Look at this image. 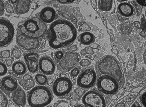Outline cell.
Instances as JSON below:
<instances>
[{
	"mask_svg": "<svg viewBox=\"0 0 146 107\" xmlns=\"http://www.w3.org/2000/svg\"><path fill=\"white\" fill-rule=\"evenodd\" d=\"M47 24L38 17H32L20 22L18 25L17 34L29 38H37L45 36Z\"/></svg>",
	"mask_w": 146,
	"mask_h": 107,
	"instance_id": "obj_2",
	"label": "cell"
},
{
	"mask_svg": "<svg viewBox=\"0 0 146 107\" xmlns=\"http://www.w3.org/2000/svg\"><path fill=\"white\" fill-rule=\"evenodd\" d=\"M64 50L72 51V52H75L77 51L78 50V48L77 46L76 45H73L69 46V47L66 48L64 49Z\"/></svg>",
	"mask_w": 146,
	"mask_h": 107,
	"instance_id": "obj_39",
	"label": "cell"
},
{
	"mask_svg": "<svg viewBox=\"0 0 146 107\" xmlns=\"http://www.w3.org/2000/svg\"><path fill=\"white\" fill-rule=\"evenodd\" d=\"M97 86L100 92L106 94H114L119 89V84L115 79L107 75L101 76L97 81Z\"/></svg>",
	"mask_w": 146,
	"mask_h": 107,
	"instance_id": "obj_9",
	"label": "cell"
},
{
	"mask_svg": "<svg viewBox=\"0 0 146 107\" xmlns=\"http://www.w3.org/2000/svg\"><path fill=\"white\" fill-rule=\"evenodd\" d=\"M31 8L32 9H35L36 7V4L35 3H32L31 4Z\"/></svg>",
	"mask_w": 146,
	"mask_h": 107,
	"instance_id": "obj_50",
	"label": "cell"
},
{
	"mask_svg": "<svg viewBox=\"0 0 146 107\" xmlns=\"http://www.w3.org/2000/svg\"><path fill=\"white\" fill-rule=\"evenodd\" d=\"M32 0H18L17 3L13 5L14 9L18 15H24L29 11Z\"/></svg>",
	"mask_w": 146,
	"mask_h": 107,
	"instance_id": "obj_18",
	"label": "cell"
},
{
	"mask_svg": "<svg viewBox=\"0 0 146 107\" xmlns=\"http://www.w3.org/2000/svg\"><path fill=\"white\" fill-rule=\"evenodd\" d=\"M66 50H62L56 51L51 53V57L55 64L57 63L63 57L65 53Z\"/></svg>",
	"mask_w": 146,
	"mask_h": 107,
	"instance_id": "obj_23",
	"label": "cell"
},
{
	"mask_svg": "<svg viewBox=\"0 0 146 107\" xmlns=\"http://www.w3.org/2000/svg\"><path fill=\"white\" fill-rule=\"evenodd\" d=\"M134 24L135 27L137 28H140L141 27V25L139 22L135 21L134 22Z\"/></svg>",
	"mask_w": 146,
	"mask_h": 107,
	"instance_id": "obj_43",
	"label": "cell"
},
{
	"mask_svg": "<svg viewBox=\"0 0 146 107\" xmlns=\"http://www.w3.org/2000/svg\"><path fill=\"white\" fill-rule=\"evenodd\" d=\"M137 2L141 6L145 7L146 6V0H136Z\"/></svg>",
	"mask_w": 146,
	"mask_h": 107,
	"instance_id": "obj_41",
	"label": "cell"
},
{
	"mask_svg": "<svg viewBox=\"0 0 146 107\" xmlns=\"http://www.w3.org/2000/svg\"><path fill=\"white\" fill-rule=\"evenodd\" d=\"M15 34L14 27L10 21L5 18H0V48L10 45Z\"/></svg>",
	"mask_w": 146,
	"mask_h": 107,
	"instance_id": "obj_7",
	"label": "cell"
},
{
	"mask_svg": "<svg viewBox=\"0 0 146 107\" xmlns=\"http://www.w3.org/2000/svg\"><path fill=\"white\" fill-rule=\"evenodd\" d=\"M85 57L89 59H92V56L91 55H87Z\"/></svg>",
	"mask_w": 146,
	"mask_h": 107,
	"instance_id": "obj_51",
	"label": "cell"
},
{
	"mask_svg": "<svg viewBox=\"0 0 146 107\" xmlns=\"http://www.w3.org/2000/svg\"><path fill=\"white\" fill-rule=\"evenodd\" d=\"M5 8L6 11L9 14H13L14 13V9L8 1H6L5 3Z\"/></svg>",
	"mask_w": 146,
	"mask_h": 107,
	"instance_id": "obj_32",
	"label": "cell"
},
{
	"mask_svg": "<svg viewBox=\"0 0 146 107\" xmlns=\"http://www.w3.org/2000/svg\"><path fill=\"white\" fill-rule=\"evenodd\" d=\"M53 107H69V105L68 101L61 100L55 102Z\"/></svg>",
	"mask_w": 146,
	"mask_h": 107,
	"instance_id": "obj_28",
	"label": "cell"
},
{
	"mask_svg": "<svg viewBox=\"0 0 146 107\" xmlns=\"http://www.w3.org/2000/svg\"><path fill=\"white\" fill-rule=\"evenodd\" d=\"M120 1H128V0H119Z\"/></svg>",
	"mask_w": 146,
	"mask_h": 107,
	"instance_id": "obj_53",
	"label": "cell"
},
{
	"mask_svg": "<svg viewBox=\"0 0 146 107\" xmlns=\"http://www.w3.org/2000/svg\"><path fill=\"white\" fill-rule=\"evenodd\" d=\"M77 35L76 30L71 22L60 19L51 24L45 37L50 47L53 49H64L72 45Z\"/></svg>",
	"mask_w": 146,
	"mask_h": 107,
	"instance_id": "obj_1",
	"label": "cell"
},
{
	"mask_svg": "<svg viewBox=\"0 0 146 107\" xmlns=\"http://www.w3.org/2000/svg\"><path fill=\"white\" fill-rule=\"evenodd\" d=\"M27 99L31 107H45L51 103L54 95L49 87L39 85L27 92Z\"/></svg>",
	"mask_w": 146,
	"mask_h": 107,
	"instance_id": "obj_3",
	"label": "cell"
},
{
	"mask_svg": "<svg viewBox=\"0 0 146 107\" xmlns=\"http://www.w3.org/2000/svg\"><path fill=\"white\" fill-rule=\"evenodd\" d=\"M9 3L10 4L14 5L17 3L18 0H8Z\"/></svg>",
	"mask_w": 146,
	"mask_h": 107,
	"instance_id": "obj_44",
	"label": "cell"
},
{
	"mask_svg": "<svg viewBox=\"0 0 146 107\" xmlns=\"http://www.w3.org/2000/svg\"><path fill=\"white\" fill-rule=\"evenodd\" d=\"M35 81L37 85H46L48 82V79L46 75L42 73L36 74L35 77Z\"/></svg>",
	"mask_w": 146,
	"mask_h": 107,
	"instance_id": "obj_22",
	"label": "cell"
},
{
	"mask_svg": "<svg viewBox=\"0 0 146 107\" xmlns=\"http://www.w3.org/2000/svg\"><path fill=\"white\" fill-rule=\"evenodd\" d=\"M19 80V83L25 90H31L35 85V81L29 73H25Z\"/></svg>",
	"mask_w": 146,
	"mask_h": 107,
	"instance_id": "obj_19",
	"label": "cell"
},
{
	"mask_svg": "<svg viewBox=\"0 0 146 107\" xmlns=\"http://www.w3.org/2000/svg\"><path fill=\"white\" fill-rule=\"evenodd\" d=\"M91 30V28L86 23H83L79 27V31L81 32H88Z\"/></svg>",
	"mask_w": 146,
	"mask_h": 107,
	"instance_id": "obj_31",
	"label": "cell"
},
{
	"mask_svg": "<svg viewBox=\"0 0 146 107\" xmlns=\"http://www.w3.org/2000/svg\"><path fill=\"white\" fill-rule=\"evenodd\" d=\"M82 102L86 107H106L105 98L101 94L94 90L86 93L82 97Z\"/></svg>",
	"mask_w": 146,
	"mask_h": 107,
	"instance_id": "obj_11",
	"label": "cell"
},
{
	"mask_svg": "<svg viewBox=\"0 0 146 107\" xmlns=\"http://www.w3.org/2000/svg\"><path fill=\"white\" fill-rule=\"evenodd\" d=\"M58 17V16L54 9L48 7L41 10L39 18L45 24H49L55 21Z\"/></svg>",
	"mask_w": 146,
	"mask_h": 107,
	"instance_id": "obj_16",
	"label": "cell"
},
{
	"mask_svg": "<svg viewBox=\"0 0 146 107\" xmlns=\"http://www.w3.org/2000/svg\"><path fill=\"white\" fill-rule=\"evenodd\" d=\"M101 48V47L100 46L98 45V46H97V48L96 49L98 50H100Z\"/></svg>",
	"mask_w": 146,
	"mask_h": 107,
	"instance_id": "obj_52",
	"label": "cell"
},
{
	"mask_svg": "<svg viewBox=\"0 0 146 107\" xmlns=\"http://www.w3.org/2000/svg\"><path fill=\"white\" fill-rule=\"evenodd\" d=\"M24 57L28 70L30 73H36L39 71V55L36 52L25 53Z\"/></svg>",
	"mask_w": 146,
	"mask_h": 107,
	"instance_id": "obj_14",
	"label": "cell"
},
{
	"mask_svg": "<svg viewBox=\"0 0 146 107\" xmlns=\"http://www.w3.org/2000/svg\"><path fill=\"white\" fill-rule=\"evenodd\" d=\"M87 54L90 55H93L94 53L93 50L94 48L90 46H87L84 49Z\"/></svg>",
	"mask_w": 146,
	"mask_h": 107,
	"instance_id": "obj_37",
	"label": "cell"
},
{
	"mask_svg": "<svg viewBox=\"0 0 146 107\" xmlns=\"http://www.w3.org/2000/svg\"><path fill=\"white\" fill-rule=\"evenodd\" d=\"M80 54L81 55H85L87 54L84 49L81 51Z\"/></svg>",
	"mask_w": 146,
	"mask_h": 107,
	"instance_id": "obj_46",
	"label": "cell"
},
{
	"mask_svg": "<svg viewBox=\"0 0 146 107\" xmlns=\"http://www.w3.org/2000/svg\"><path fill=\"white\" fill-rule=\"evenodd\" d=\"M80 73V69L78 67H75L71 70L69 74L72 77H75L78 76Z\"/></svg>",
	"mask_w": 146,
	"mask_h": 107,
	"instance_id": "obj_30",
	"label": "cell"
},
{
	"mask_svg": "<svg viewBox=\"0 0 146 107\" xmlns=\"http://www.w3.org/2000/svg\"><path fill=\"white\" fill-rule=\"evenodd\" d=\"M8 101L3 92L0 89V107H7Z\"/></svg>",
	"mask_w": 146,
	"mask_h": 107,
	"instance_id": "obj_26",
	"label": "cell"
},
{
	"mask_svg": "<svg viewBox=\"0 0 146 107\" xmlns=\"http://www.w3.org/2000/svg\"><path fill=\"white\" fill-rule=\"evenodd\" d=\"M12 100L16 105L19 107H24L27 103L26 94L19 85L10 96Z\"/></svg>",
	"mask_w": 146,
	"mask_h": 107,
	"instance_id": "obj_17",
	"label": "cell"
},
{
	"mask_svg": "<svg viewBox=\"0 0 146 107\" xmlns=\"http://www.w3.org/2000/svg\"><path fill=\"white\" fill-rule=\"evenodd\" d=\"M5 5L2 0H0V16L3 15L4 13Z\"/></svg>",
	"mask_w": 146,
	"mask_h": 107,
	"instance_id": "obj_35",
	"label": "cell"
},
{
	"mask_svg": "<svg viewBox=\"0 0 146 107\" xmlns=\"http://www.w3.org/2000/svg\"><path fill=\"white\" fill-rule=\"evenodd\" d=\"M11 51L9 50H4L0 52V58L1 59H8L11 57Z\"/></svg>",
	"mask_w": 146,
	"mask_h": 107,
	"instance_id": "obj_29",
	"label": "cell"
},
{
	"mask_svg": "<svg viewBox=\"0 0 146 107\" xmlns=\"http://www.w3.org/2000/svg\"><path fill=\"white\" fill-rule=\"evenodd\" d=\"M59 3L62 4H68L73 3L76 0H57Z\"/></svg>",
	"mask_w": 146,
	"mask_h": 107,
	"instance_id": "obj_38",
	"label": "cell"
},
{
	"mask_svg": "<svg viewBox=\"0 0 146 107\" xmlns=\"http://www.w3.org/2000/svg\"><path fill=\"white\" fill-rule=\"evenodd\" d=\"M45 107H53L51 106H46Z\"/></svg>",
	"mask_w": 146,
	"mask_h": 107,
	"instance_id": "obj_54",
	"label": "cell"
},
{
	"mask_svg": "<svg viewBox=\"0 0 146 107\" xmlns=\"http://www.w3.org/2000/svg\"><path fill=\"white\" fill-rule=\"evenodd\" d=\"M80 65L82 67H87L91 64V61L88 59H83L79 62Z\"/></svg>",
	"mask_w": 146,
	"mask_h": 107,
	"instance_id": "obj_34",
	"label": "cell"
},
{
	"mask_svg": "<svg viewBox=\"0 0 146 107\" xmlns=\"http://www.w3.org/2000/svg\"><path fill=\"white\" fill-rule=\"evenodd\" d=\"M27 71L26 65L25 63L22 60H18L14 63L11 66V69L9 72L11 75L19 80Z\"/></svg>",
	"mask_w": 146,
	"mask_h": 107,
	"instance_id": "obj_15",
	"label": "cell"
},
{
	"mask_svg": "<svg viewBox=\"0 0 146 107\" xmlns=\"http://www.w3.org/2000/svg\"><path fill=\"white\" fill-rule=\"evenodd\" d=\"M100 9L102 10L108 11L112 8L113 0H100Z\"/></svg>",
	"mask_w": 146,
	"mask_h": 107,
	"instance_id": "obj_24",
	"label": "cell"
},
{
	"mask_svg": "<svg viewBox=\"0 0 146 107\" xmlns=\"http://www.w3.org/2000/svg\"><path fill=\"white\" fill-rule=\"evenodd\" d=\"M96 79V72L92 67H88L83 69L79 74L76 83L79 87L88 89L93 87Z\"/></svg>",
	"mask_w": 146,
	"mask_h": 107,
	"instance_id": "obj_10",
	"label": "cell"
},
{
	"mask_svg": "<svg viewBox=\"0 0 146 107\" xmlns=\"http://www.w3.org/2000/svg\"><path fill=\"white\" fill-rule=\"evenodd\" d=\"M98 45L96 44H92L91 45V47L93 48H97Z\"/></svg>",
	"mask_w": 146,
	"mask_h": 107,
	"instance_id": "obj_49",
	"label": "cell"
},
{
	"mask_svg": "<svg viewBox=\"0 0 146 107\" xmlns=\"http://www.w3.org/2000/svg\"><path fill=\"white\" fill-rule=\"evenodd\" d=\"M14 58L11 57L6 59L5 62L7 67H10L12 65L13 62L14 61Z\"/></svg>",
	"mask_w": 146,
	"mask_h": 107,
	"instance_id": "obj_36",
	"label": "cell"
},
{
	"mask_svg": "<svg viewBox=\"0 0 146 107\" xmlns=\"http://www.w3.org/2000/svg\"><path fill=\"white\" fill-rule=\"evenodd\" d=\"M131 107H142L139 105V104L137 103L136 102L135 104H134Z\"/></svg>",
	"mask_w": 146,
	"mask_h": 107,
	"instance_id": "obj_47",
	"label": "cell"
},
{
	"mask_svg": "<svg viewBox=\"0 0 146 107\" xmlns=\"http://www.w3.org/2000/svg\"><path fill=\"white\" fill-rule=\"evenodd\" d=\"M17 79L12 75L4 77L0 80V89L10 97L18 87Z\"/></svg>",
	"mask_w": 146,
	"mask_h": 107,
	"instance_id": "obj_12",
	"label": "cell"
},
{
	"mask_svg": "<svg viewBox=\"0 0 146 107\" xmlns=\"http://www.w3.org/2000/svg\"><path fill=\"white\" fill-rule=\"evenodd\" d=\"M56 66L54 60L48 55L43 56L39 60V70L41 73L46 76L54 74Z\"/></svg>",
	"mask_w": 146,
	"mask_h": 107,
	"instance_id": "obj_13",
	"label": "cell"
},
{
	"mask_svg": "<svg viewBox=\"0 0 146 107\" xmlns=\"http://www.w3.org/2000/svg\"><path fill=\"white\" fill-rule=\"evenodd\" d=\"M11 56L16 59H20L22 57V51L18 46H15L11 48Z\"/></svg>",
	"mask_w": 146,
	"mask_h": 107,
	"instance_id": "obj_25",
	"label": "cell"
},
{
	"mask_svg": "<svg viewBox=\"0 0 146 107\" xmlns=\"http://www.w3.org/2000/svg\"><path fill=\"white\" fill-rule=\"evenodd\" d=\"M16 42L20 49L25 53L36 52L45 48L47 40L45 36L40 38H34L17 34Z\"/></svg>",
	"mask_w": 146,
	"mask_h": 107,
	"instance_id": "obj_4",
	"label": "cell"
},
{
	"mask_svg": "<svg viewBox=\"0 0 146 107\" xmlns=\"http://www.w3.org/2000/svg\"><path fill=\"white\" fill-rule=\"evenodd\" d=\"M72 107H86L84 106L81 104H77L76 105H74Z\"/></svg>",
	"mask_w": 146,
	"mask_h": 107,
	"instance_id": "obj_48",
	"label": "cell"
},
{
	"mask_svg": "<svg viewBox=\"0 0 146 107\" xmlns=\"http://www.w3.org/2000/svg\"><path fill=\"white\" fill-rule=\"evenodd\" d=\"M7 72V67L5 62L3 59H0V77L5 75Z\"/></svg>",
	"mask_w": 146,
	"mask_h": 107,
	"instance_id": "obj_27",
	"label": "cell"
},
{
	"mask_svg": "<svg viewBox=\"0 0 146 107\" xmlns=\"http://www.w3.org/2000/svg\"><path fill=\"white\" fill-rule=\"evenodd\" d=\"M118 10L122 15L127 17L133 15L134 11L133 6L127 2L120 4L118 6Z\"/></svg>",
	"mask_w": 146,
	"mask_h": 107,
	"instance_id": "obj_20",
	"label": "cell"
},
{
	"mask_svg": "<svg viewBox=\"0 0 146 107\" xmlns=\"http://www.w3.org/2000/svg\"><path fill=\"white\" fill-rule=\"evenodd\" d=\"M80 59V55L77 53L66 50L63 57L56 65L59 71L66 73L75 67Z\"/></svg>",
	"mask_w": 146,
	"mask_h": 107,
	"instance_id": "obj_8",
	"label": "cell"
},
{
	"mask_svg": "<svg viewBox=\"0 0 146 107\" xmlns=\"http://www.w3.org/2000/svg\"><path fill=\"white\" fill-rule=\"evenodd\" d=\"M141 101L143 106L146 107V93L145 92L141 96Z\"/></svg>",
	"mask_w": 146,
	"mask_h": 107,
	"instance_id": "obj_40",
	"label": "cell"
},
{
	"mask_svg": "<svg viewBox=\"0 0 146 107\" xmlns=\"http://www.w3.org/2000/svg\"><path fill=\"white\" fill-rule=\"evenodd\" d=\"M73 92L80 97L84 94L86 90L84 89L79 87L76 88Z\"/></svg>",
	"mask_w": 146,
	"mask_h": 107,
	"instance_id": "obj_33",
	"label": "cell"
},
{
	"mask_svg": "<svg viewBox=\"0 0 146 107\" xmlns=\"http://www.w3.org/2000/svg\"><path fill=\"white\" fill-rule=\"evenodd\" d=\"M73 83L70 76L66 73L57 74L52 85L53 93L59 98H64L70 94Z\"/></svg>",
	"mask_w": 146,
	"mask_h": 107,
	"instance_id": "obj_5",
	"label": "cell"
},
{
	"mask_svg": "<svg viewBox=\"0 0 146 107\" xmlns=\"http://www.w3.org/2000/svg\"><path fill=\"white\" fill-rule=\"evenodd\" d=\"M98 67L101 73L115 78L117 80L122 77V72L119 65L112 57L104 58L100 63Z\"/></svg>",
	"mask_w": 146,
	"mask_h": 107,
	"instance_id": "obj_6",
	"label": "cell"
},
{
	"mask_svg": "<svg viewBox=\"0 0 146 107\" xmlns=\"http://www.w3.org/2000/svg\"><path fill=\"white\" fill-rule=\"evenodd\" d=\"M114 107H125V104L123 103H120L117 104Z\"/></svg>",
	"mask_w": 146,
	"mask_h": 107,
	"instance_id": "obj_45",
	"label": "cell"
},
{
	"mask_svg": "<svg viewBox=\"0 0 146 107\" xmlns=\"http://www.w3.org/2000/svg\"><path fill=\"white\" fill-rule=\"evenodd\" d=\"M78 41L84 45H91L95 40L94 36L91 32H87L80 34L78 37Z\"/></svg>",
	"mask_w": 146,
	"mask_h": 107,
	"instance_id": "obj_21",
	"label": "cell"
},
{
	"mask_svg": "<svg viewBox=\"0 0 146 107\" xmlns=\"http://www.w3.org/2000/svg\"><path fill=\"white\" fill-rule=\"evenodd\" d=\"M78 104L77 100H71L70 102V106H74Z\"/></svg>",
	"mask_w": 146,
	"mask_h": 107,
	"instance_id": "obj_42",
	"label": "cell"
}]
</instances>
